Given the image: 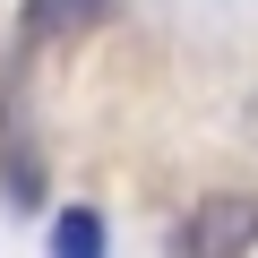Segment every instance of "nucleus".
<instances>
[{
	"mask_svg": "<svg viewBox=\"0 0 258 258\" xmlns=\"http://www.w3.org/2000/svg\"><path fill=\"white\" fill-rule=\"evenodd\" d=\"M112 241H103V215L95 207H60V224H52V258H103Z\"/></svg>",
	"mask_w": 258,
	"mask_h": 258,
	"instance_id": "2",
	"label": "nucleus"
},
{
	"mask_svg": "<svg viewBox=\"0 0 258 258\" xmlns=\"http://www.w3.org/2000/svg\"><path fill=\"white\" fill-rule=\"evenodd\" d=\"M249 241H258V198H215V207L189 215L181 258H241Z\"/></svg>",
	"mask_w": 258,
	"mask_h": 258,
	"instance_id": "1",
	"label": "nucleus"
}]
</instances>
